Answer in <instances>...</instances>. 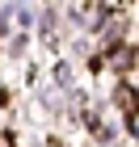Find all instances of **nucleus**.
I'll list each match as a JSON object with an SVG mask.
<instances>
[{
	"mask_svg": "<svg viewBox=\"0 0 139 147\" xmlns=\"http://www.w3.org/2000/svg\"><path fill=\"white\" fill-rule=\"evenodd\" d=\"M114 67H118V71L131 67V51H118V55H114Z\"/></svg>",
	"mask_w": 139,
	"mask_h": 147,
	"instance_id": "2",
	"label": "nucleus"
},
{
	"mask_svg": "<svg viewBox=\"0 0 139 147\" xmlns=\"http://www.w3.org/2000/svg\"><path fill=\"white\" fill-rule=\"evenodd\" d=\"M118 105H122V109H135V92H131V88H118Z\"/></svg>",
	"mask_w": 139,
	"mask_h": 147,
	"instance_id": "1",
	"label": "nucleus"
}]
</instances>
